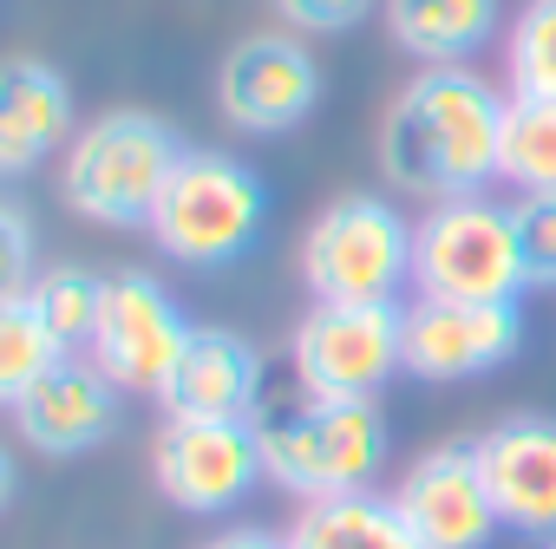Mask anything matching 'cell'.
Returning a JSON list of instances; mask_svg holds the SVG:
<instances>
[{"instance_id": "6da1fadb", "label": "cell", "mask_w": 556, "mask_h": 549, "mask_svg": "<svg viewBox=\"0 0 556 549\" xmlns=\"http://www.w3.org/2000/svg\"><path fill=\"white\" fill-rule=\"evenodd\" d=\"M510 92L491 86L478 66H413V79L387 99L374 157L393 196L445 203L497 190V138H504Z\"/></svg>"}, {"instance_id": "7a4b0ae2", "label": "cell", "mask_w": 556, "mask_h": 549, "mask_svg": "<svg viewBox=\"0 0 556 549\" xmlns=\"http://www.w3.org/2000/svg\"><path fill=\"white\" fill-rule=\"evenodd\" d=\"M255 445H262V477L295 503L374 490L393 458L380 399H315L302 386L262 399Z\"/></svg>"}, {"instance_id": "3957f363", "label": "cell", "mask_w": 556, "mask_h": 549, "mask_svg": "<svg viewBox=\"0 0 556 549\" xmlns=\"http://www.w3.org/2000/svg\"><path fill=\"white\" fill-rule=\"evenodd\" d=\"M184 157V138L138 105L99 112L73 131L60 157V203L99 229H144L170 170Z\"/></svg>"}, {"instance_id": "277c9868", "label": "cell", "mask_w": 556, "mask_h": 549, "mask_svg": "<svg viewBox=\"0 0 556 549\" xmlns=\"http://www.w3.org/2000/svg\"><path fill=\"white\" fill-rule=\"evenodd\" d=\"M268 229V183L255 164H242L236 151H210V144H184L144 235L157 242V255H170L177 268H229L242 261Z\"/></svg>"}, {"instance_id": "5b68a950", "label": "cell", "mask_w": 556, "mask_h": 549, "mask_svg": "<svg viewBox=\"0 0 556 549\" xmlns=\"http://www.w3.org/2000/svg\"><path fill=\"white\" fill-rule=\"evenodd\" d=\"M308 302H406L413 295V216L387 190H341L295 248Z\"/></svg>"}, {"instance_id": "8992f818", "label": "cell", "mask_w": 556, "mask_h": 549, "mask_svg": "<svg viewBox=\"0 0 556 549\" xmlns=\"http://www.w3.org/2000/svg\"><path fill=\"white\" fill-rule=\"evenodd\" d=\"M413 295L426 302H523L510 196H445L413 216Z\"/></svg>"}, {"instance_id": "52a82bcc", "label": "cell", "mask_w": 556, "mask_h": 549, "mask_svg": "<svg viewBox=\"0 0 556 549\" xmlns=\"http://www.w3.org/2000/svg\"><path fill=\"white\" fill-rule=\"evenodd\" d=\"M406 373V302H315L289 334V380L315 399H380Z\"/></svg>"}, {"instance_id": "ba28073f", "label": "cell", "mask_w": 556, "mask_h": 549, "mask_svg": "<svg viewBox=\"0 0 556 549\" xmlns=\"http://www.w3.org/2000/svg\"><path fill=\"white\" fill-rule=\"evenodd\" d=\"M328 92V73L315 60V47L289 27H262L242 34L223 66H216V112L229 131L242 138H289L315 118Z\"/></svg>"}, {"instance_id": "9c48e42d", "label": "cell", "mask_w": 556, "mask_h": 549, "mask_svg": "<svg viewBox=\"0 0 556 549\" xmlns=\"http://www.w3.org/2000/svg\"><path fill=\"white\" fill-rule=\"evenodd\" d=\"M190 328L197 321L177 308V295L157 282V274L118 268V274H105V302H99V328L86 341V360L125 399L131 393L157 399L164 380H170V367H177V354H184V341H190Z\"/></svg>"}, {"instance_id": "30bf717a", "label": "cell", "mask_w": 556, "mask_h": 549, "mask_svg": "<svg viewBox=\"0 0 556 549\" xmlns=\"http://www.w3.org/2000/svg\"><path fill=\"white\" fill-rule=\"evenodd\" d=\"M151 484L184 516H229L262 484L255 419H164L151 438Z\"/></svg>"}, {"instance_id": "8fae6325", "label": "cell", "mask_w": 556, "mask_h": 549, "mask_svg": "<svg viewBox=\"0 0 556 549\" xmlns=\"http://www.w3.org/2000/svg\"><path fill=\"white\" fill-rule=\"evenodd\" d=\"M523 354L517 302H426L406 295V373L426 386H465Z\"/></svg>"}, {"instance_id": "7c38bea8", "label": "cell", "mask_w": 556, "mask_h": 549, "mask_svg": "<svg viewBox=\"0 0 556 549\" xmlns=\"http://www.w3.org/2000/svg\"><path fill=\"white\" fill-rule=\"evenodd\" d=\"M393 503H400V516L413 523V536L426 549H491L497 529H504L497 523V503L484 490V471H478L471 438H452V445L419 451L400 471Z\"/></svg>"}, {"instance_id": "4fadbf2b", "label": "cell", "mask_w": 556, "mask_h": 549, "mask_svg": "<svg viewBox=\"0 0 556 549\" xmlns=\"http://www.w3.org/2000/svg\"><path fill=\"white\" fill-rule=\"evenodd\" d=\"M484 490L497 503V523L523 542L556 536V419L549 412H510L471 438Z\"/></svg>"}, {"instance_id": "5bb4252c", "label": "cell", "mask_w": 556, "mask_h": 549, "mask_svg": "<svg viewBox=\"0 0 556 549\" xmlns=\"http://www.w3.org/2000/svg\"><path fill=\"white\" fill-rule=\"evenodd\" d=\"M118 419H125V393L86 354H60L14 406V432L40 458H86L118 432Z\"/></svg>"}, {"instance_id": "9a60e30c", "label": "cell", "mask_w": 556, "mask_h": 549, "mask_svg": "<svg viewBox=\"0 0 556 549\" xmlns=\"http://www.w3.org/2000/svg\"><path fill=\"white\" fill-rule=\"evenodd\" d=\"M268 399V367H262V347L236 328H216V321H197L157 406L164 419H255Z\"/></svg>"}, {"instance_id": "2e32d148", "label": "cell", "mask_w": 556, "mask_h": 549, "mask_svg": "<svg viewBox=\"0 0 556 549\" xmlns=\"http://www.w3.org/2000/svg\"><path fill=\"white\" fill-rule=\"evenodd\" d=\"M73 131L79 105L53 60H0V177H34L40 164H60Z\"/></svg>"}, {"instance_id": "e0dca14e", "label": "cell", "mask_w": 556, "mask_h": 549, "mask_svg": "<svg viewBox=\"0 0 556 549\" xmlns=\"http://www.w3.org/2000/svg\"><path fill=\"white\" fill-rule=\"evenodd\" d=\"M387 40L419 66H471L504 40V0H380Z\"/></svg>"}, {"instance_id": "ac0fdd59", "label": "cell", "mask_w": 556, "mask_h": 549, "mask_svg": "<svg viewBox=\"0 0 556 549\" xmlns=\"http://www.w3.org/2000/svg\"><path fill=\"white\" fill-rule=\"evenodd\" d=\"M289 549H426V542L400 516L393 490H354L302 503L289 523Z\"/></svg>"}, {"instance_id": "d6986e66", "label": "cell", "mask_w": 556, "mask_h": 549, "mask_svg": "<svg viewBox=\"0 0 556 549\" xmlns=\"http://www.w3.org/2000/svg\"><path fill=\"white\" fill-rule=\"evenodd\" d=\"M497 190L504 196H556V99L510 92L497 138Z\"/></svg>"}, {"instance_id": "ffe728a7", "label": "cell", "mask_w": 556, "mask_h": 549, "mask_svg": "<svg viewBox=\"0 0 556 549\" xmlns=\"http://www.w3.org/2000/svg\"><path fill=\"white\" fill-rule=\"evenodd\" d=\"M34 315L47 321V334L60 341V354H86L92 328H99V302H105V274L79 268V261H60V268H40L34 282Z\"/></svg>"}, {"instance_id": "44dd1931", "label": "cell", "mask_w": 556, "mask_h": 549, "mask_svg": "<svg viewBox=\"0 0 556 549\" xmlns=\"http://www.w3.org/2000/svg\"><path fill=\"white\" fill-rule=\"evenodd\" d=\"M504 92L556 99V0H523L504 27Z\"/></svg>"}, {"instance_id": "7402d4cb", "label": "cell", "mask_w": 556, "mask_h": 549, "mask_svg": "<svg viewBox=\"0 0 556 549\" xmlns=\"http://www.w3.org/2000/svg\"><path fill=\"white\" fill-rule=\"evenodd\" d=\"M60 360V341L34 315V302H0V406H21V393Z\"/></svg>"}, {"instance_id": "603a6c76", "label": "cell", "mask_w": 556, "mask_h": 549, "mask_svg": "<svg viewBox=\"0 0 556 549\" xmlns=\"http://www.w3.org/2000/svg\"><path fill=\"white\" fill-rule=\"evenodd\" d=\"M517 255H523V289L556 295V196H510Z\"/></svg>"}, {"instance_id": "cb8c5ba5", "label": "cell", "mask_w": 556, "mask_h": 549, "mask_svg": "<svg viewBox=\"0 0 556 549\" xmlns=\"http://www.w3.org/2000/svg\"><path fill=\"white\" fill-rule=\"evenodd\" d=\"M268 14H275V27H289L302 40H341L380 14V0H268Z\"/></svg>"}, {"instance_id": "d4e9b609", "label": "cell", "mask_w": 556, "mask_h": 549, "mask_svg": "<svg viewBox=\"0 0 556 549\" xmlns=\"http://www.w3.org/2000/svg\"><path fill=\"white\" fill-rule=\"evenodd\" d=\"M34 255H40V235L27 222V209L0 196V302H27L34 295V282H40Z\"/></svg>"}, {"instance_id": "484cf974", "label": "cell", "mask_w": 556, "mask_h": 549, "mask_svg": "<svg viewBox=\"0 0 556 549\" xmlns=\"http://www.w3.org/2000/svg\"><path fill=\"white\" fill-rule=\"evenodd\" d=\"M197 549H289V529H262V523H229V529H216L210 542H197Z\"/></svg>"}, {"instance_id": "4316f807", "label": "cell", "mask_w": 556, "mask_h": 549, "mask_svg": "<svg viewBox=\"0 0 556 549\" xmlns=\"http://www.w3.org/2000/svg\"><path fill=\"white\" fill-rule=\"evenodd\" d=\"M14 490H21V464H14V451L0 445V510L14 503Z\"/></svg>"}, {"instance_id": "83f0119b", "label": "cell", "mask_w": 556, "mask_h": 549, "mask_svg": "<svg viewBox=\"0 0 556 549\" xmlns=\"http://www.w3.org/2000/svg\"><path fill=\"white\" fill-rule=\"evenodd\" d=\"M536 549H556V536H543V542H536Z\"/></svg>"}]
</instances>
